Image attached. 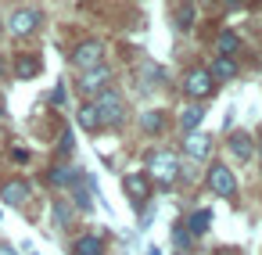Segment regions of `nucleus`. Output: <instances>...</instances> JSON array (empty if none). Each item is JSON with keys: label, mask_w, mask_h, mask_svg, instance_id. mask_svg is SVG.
<instances>
[{"label": "nucleus", "mask_w": 262, "mask_h": 255, "mask_svg": "<svg viewBox=\"0 0 262 255\" xmlns=\"http://www.w3.org/2000/svg\"><path fill=\"white\" fill-rule=\"evenodd\" d=\"M0 255H18V251H15V248H11L8 241H0Z\"/></svg>", "instance_id": "nucleus-25"}, {"label": "nucleus", "mask_w": 262, "mask_h": 255, "mask_svg": "<svg viewBox=\"0 0 262 255\" xmlns=\"http://www.w3.org/2000/svg\"><path fill=\"white\" fill-rule=\"evenodd\" d=\"M208 72H212V79H215V83H226V79H233V76H237V61H233V58H215Z\"/></svg>", "instance_id": "nucleus-17"}, {"label": "nucleus", "mask_w": 262, "mask_h": 255, "mask_svg": "<svg viewBox=\"0 0 262 255\" xmlns=\"http://www.w3.org/2000/svg\"><path fill=\"white\" fill-rule=\"evenodd\" d=\"M190 22H194V8H190V4H183V8L176 11V29H183V33H187V29H190Z\"/></svg>", "instance_id": "nucleus-23"}, {"label": "nucleus", "mask_w": 262, "mask_h": 255, "mask_svg": "<svg viewBox=\"0 0 262 255\" xmlns=\"http://www.w3.org/2000/svg\"><path fill=\"white\" fill-rule=\"evenodd\" d=\"M29 198H33V183H29V180H22V176L0 180V201H4V205H11V208H22Z\"/></svg>", "instance_id": "nucleus-8"}, {"label": "nucleus", "mask_w": 262, "mask_h": 255, "mask_svg": "<svg viewBox=\"0 0 262 255\" xmlns=\"http://www.w3.org/2000/svg\"><path fill=\"white\" fill-rule=\"evenodd\" d=\"M104 251H108V241L97 230H86L72 241V255H104Z\"/></svg>", "instance_id": "nucleus-11"}, {"label": "nucleus", "mask_w": 262, "mask_h": 255, "mask_svg": "<svg viewBox=\"0 0 262 255\" xmlns=\"http://www.w3.org/2000/svg\"><path fill=\"white\" fill-rule=\"evenodd\" d=\"M183 226L190 230V237H201V233H208V226H212V208H194V212L183 219Z\"/></svg>", "instance_id": "nucleus-13"}, {"label": "nucleus", "mask_w": 262, "mask_h": 255, "mask_svg": "<svg viewBox=\"0 0 262 255\" xmlns=\"http://www.w3.org/2000/svg\"><path fill=\"white\" fill-rule=\"evenodd\" d=\"M0 122H4V115H0Z\"/></svg>", "instance_id": "nucleus-30"}, {"label": "nucleus", "mask_w": 262, "mask_h": 255, "mask_svg": "<svg viewBox=\"0 0 262 255\" xmlns=\"http://www.w3.org/2000/svg\"><path fill=\"white\" fill-rule=\"evenodd\" d=\"M172 255H183V251H172Z\"/></svg>", "instance_id": "nucleus-29"}, {"label": "nucleus", "mask_w": 262, "mask_h": 255, "mask_svg": "<svg viewBox=\"0 0 262 255\" xmlns=\"http://www.w3.org/2000/svg\"><path fill=\"white\" fill-rule=\"evenodd\" d=\"M79 176H83V173H79V169H72V165H58V169L51 173V180H54L58 187H76V183H79Z\"/></svg>", "instance_id": "nucleus-20"}, {"label": "nucleus", "mask_w": 262, "mask_h": 255, "mask_svg": "<svg viewBox=\"0 0 262 255\" xmlns=\"http://www.w3.org/2000/svg\"><path fill=\"white\" fill-rule=\"evenodd\" d=\"M4 33H8V22H4V18H0V36H4Z\"/></svg>", "instance_id": "nucleus-27"}, {"label": "nucleus", "mask_w": 262, "mask_h": 255, "mask_svg": "<svg viewBox=\"0 0 262 255\" xmlns=\"http://www.w3.org/2000/svg\"><path fill=\"white\" fill-rule=\"evenodd\" d=\"M172 244H176V248H180L183 255H187V248L194 244V237H190V230H187L183 223H176V226H172Z\"/></svg>", "instance_id": "nucleus-22"}, {"label": "nucleus", "mask_w": 262, "mask_h": 255, "mask_svg": "<svg viewBox=\"0 0 262 255\" xmlns=\"http://www.w3.org/2000/svg\"><path fill=\"white\" fill-rule=\"evenodd\" d=\"M180 147H183V158H190V162H205V158L212 155V137L201 133V130H194V133L183 137Z\"/></svg>", "instance_id": "nucleus-10"}, {"label": "nucleus", "mask_w": 262, "mask_h": 255, "mask_svg": "<svg viewBox=\"0 0 262 255\" xmlns=\"http://www.w3.org/2000/svg\"><path fill=\"white\" fill-rule=\"evenodd\" d=\"M76 122H79L86 133H101V115H97V104H94V101H83V108L76 112Z\"/></svg>", "instance_id": "nucleus-14"}, {"label": "nucleus", "mask_w": 262, "mask_h": 255, "mask_svg": "<svg viewBox=\"0 0 262 255\" xmlns=\"http://www.w3.org/2000/svg\"><path fill=\"white\" fill-rule=\"evenodd\" d=\"M162 130H165V112H158V108L140 112V133H147V137H162Z\"/></svg>", "instance_id": "nucleus-12"}, {"label": "nucleus", "mask_w": 262, "mask_h": 255, "mask_svg": "<svg viewBox=\"0 0 262 255\" xmlns=\"http://www.w3.org/2000/svg\"><path fill=\"white\" fill-rule=\"evenodd\" d=\"M215 79H212V72L208 69H190L187 76H183V94L194 101V104H201V101H208L212 94H215Z\"/></svg>", "instance_id": "nucleus-4"}, {"label": "nucleus", "mask_w": 262, "mask_h": 255, "mask_svg": "<svg viewBox=\"0 0 262 255\" xmlns=\"http://www.w3.org/2000/svg\"><path fill=\"white\" fill-rule=\"evenodd\" d=\"M226 147H230V155H233V158H241V162H248V158H251V151H255L251 137H248V133H241V130H237V133H230Z\"/></svg>", "instance_id": "nucleus-15"}, {"label": "nucleus", "mask_w": 262, "mask_h": 255, "mask_svg": "<svg viewBox=\"0 0 262 255\" xmlns=\"http://www.w3.org/2000/svg\"><path fill=\"white\" fill-rule=\"evenodd\" d=\"M94 104H97V115H101V130H119V126H126L129 108H126V97H122L119 90H104L101 97H94Z\"/></svg>", "instance_id": "nucleus-2"}, {"label": "nucleus", "mask_w": 262, "mask_h": 255, "mask_svg": "<svg viewBox=\"0 0 262 255\" xmlns=\"http://www.w3.org/2000/svg\"><path fill=\"white\" fill-rule=\"evenodd\" d=\"M51 101H54V104H61V101H65V87H58V90L51 94Z\"/></svg>", "instance_id": "nucleus-24"}, {"label": "nucleus", "mask_w": 262, "mask_h": 255, "mask_svg": "<svg viewBox=\"0 0 262 255\" xmlns=\"http://www.w3.org/2000/svg\"><path fill=\"white\" fill-rule=\"evenodd\" d=\"M79 94H83V101H94V97H101L104 90H112V69L108 65H97V69H86V72H79Z\"/></svg>", "instance_id": "nucleus-3"}, {"label": "nucleus", "mask_w": 262, "mask_h": 255, "mask_svg": "<svg viewBox=\"0 0 262 255\" xmlns=\"http://www.w3.org/2000/svg\"><path fill=\"white\" fill-rule=\"evenodd\" d=\"M205 183H208V190H212L215 198H233V194H237V176H233V169H230L226 162H212Z\"/></svg>", "instance_id": "nucleus-5"}, {"label": "nucleus", "mask_w": 262, "mask_h": 255, "mask_svg": "<svg viewBox=\"0 0 262 255\" xmlns=\"http://www.w3.org/2000/svg\"><path fill=\"white\" fill-rule=\"evenodd\" d=\"M36 72H40V58L22 54V58L15 61V76H18V79H29V76H36Z\"/></svg>", "instance_id": "nucleus-21"}, {"label": "nucleus", "mask_w": 262, "mask_h": 255, "mask_svg": "<svg viewBox=\"0 0 262 255\" xmlns=\"http://www.w3.org/2000/svg\"><path fill=\"white\" fill-rule=\"evenodd\" d=\"M144 173L151 183L158 187H176L180 176H183V158L172 151V147H151L144 155Z\"/></svg>", "instance_id": "nucleus-1"}, {"label": "nucleus", "mask_w": 262, "mask_h": 255, "mask_svg": "<svg viewBox=\"0 0 262 255\" xmlns=\"http://www.w3.org/2000/svg\"><path fill=\"white\" fill-rule=\"evenodd\" d=\"M122 190H126V198L133 201V208L140 212V208L151 201V180H147V173H126V176H122Z\"/></svg>", "instance_id": "nucleus-7"}, {"label": "nucleus", "mask_w": 262, "mask_h": 255, "mask_svg": "<svg viewBox=\"0 0 262 255\" xmlns=\"http://www.w3.org/2000/svg\"><path fill=\"white\" fill-rule=\"evenodd\" d=\"M226 4H230V8H237V4H244V0H226Z\"/></svg>", "instance_id": "nucleus-28"}, {"label": "nucleus", "mask_w": 262, "mask_h": 255, "mask_svg": "<svg viewBox=\"0 0 262 255\" xmlns=\"http://www.w3.org/2000/svg\"><path fill=\"white\" fill-rule=\"evenodd\" d=\"M215 51H219V58H233L237 51H241V40H237V33H219V40H215Z\"/></svg>", "instance_id": "nucleus-18"}, {"label": "nucleus", "mask_w": 262, "mask_h": 255, "mask_svg": "<svg viewBox=\"0 0 262 255\" xmlns=\"http://www.w3.org/2000/svg\"><path fill=\"white\" fill-rule=\"evenodd\" d=\"M8 76V65H4V58H0V79H4Z\"/></svg>", "instance_id": "nucleus-26"}, {"label": "nucleus", "mask_w": 262, "mask_h": 255, "mask_svg": "<svg viewBox=\"0 0 262 255\" xmlns=\"http://www.w3.org/2000/svg\"><path fill=\"white\" fill-rule=\"evenodd\" d=\"M72 65H76L79 72L104 65V44H101V40H83V44L72 51Z\"/></svg>", "instance_id": "nucleus-9"}, {"label": "nucleus", "mask_w": 262, "mask_h": 255, "mask_svg": "<svg viewBox=\"0 0 262 255\" xmlns=\"http://www.w3.org/2000/svg\"><path fill=\"white\" fill-rule=\"evenodd\" d=\"M51 212H54V226H58V230H69L72 219H76V208H72L69 198H54V208H51Z\"/></svg>", "instance_id": "nucleus-16"}, {"label": "nucleus", "mask_w": 262, "mask_h": 255, "mask_svg": "<svg viewBox=\"0 0 262 255\" xmlns=\"http://www.w3.org/2000/svg\"><path fill=\"white\" fill-rule=\"evenodd\" d=\"M201 119H205V108H201V104H190V108H183V115H180V126H183V133H194V130L201 126Z\"/></svg>", "instance_id": "nucleus-19"}, {"label": "nucleus", "mask_w": 262, "mask_h": 255, "mask_svg": "<svg viewBox=\"0 0 262 255\" xmlns=\"http://www.w3.org/2000/svg\"><path fill=\"white\" fill-rule=\"evenodd\" d=\"M40 22H43V15H40L36 8H18V11L8 18V33H11L15 40H29V36L40 29Z\"/></svg>", "instance_id": "nucleus-6"}]
</instances>
